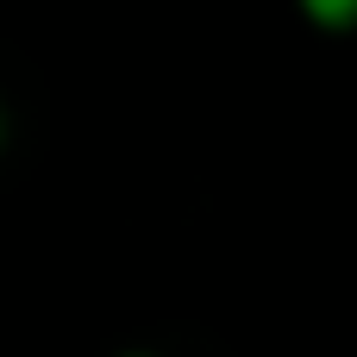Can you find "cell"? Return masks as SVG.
<instances>
[{"instance_id":"6da1fadb","label":"cell","mask_w":357,"mask_h":357,"mask_svg":"<svg viewBox=\"0 0 357 357\" xmlns=\"http://www.w3.org/2000/svg\"><path fill=\"white\" fill-rule=\"evenodd\" d=\"M301 13L314 25H357V0H307Z\"/></svg>"},{"instance_id":"7a4b0ae2","label":"cell","mask_w":357,"mask_h":357,"mask_svg":"<svg viewBox=\"0 0 357 357\" xmlns=\"http://www.w3.org/2000/svg\"><path fill=\"white\" fill-rule=\"evenodd\" d=\"M126 357H151V351H126Z\"/></svg>"},{"instance_id":"3957f363","label":"cell","mask_w":357,"mask_h":357,"mask_svg":"<svg viewBox=\"0 0 357 357\" xmlns=\"http://www.w3.org/2000/svg\"><path fill=\"white\" fill-rule=\"evenodd\" d=\"M0 138H6V119H0Z\"/></svg>"}]
</instances>
